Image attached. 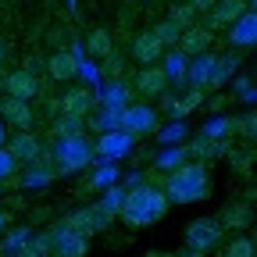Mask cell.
Instances as JSON below:
<instances>
[{"label": "cell", "instance_id": "6da1fadb", "mask_svg": "<svg viewBox=\"0 0 257 257\" xmlns=\"http://www.w3.org/2000/svg\"><path fill=\"white\" fill-rule=\"evenodd\" d=\"M168 197L161 193V186L154 182H140L125 193V204L118 211V218L125 221V229H147V225H157L168 214Z\"/></svg>", "mask_w": 257, "mask_h": 257}, {"label": "cell", "instance_id": "7a4b0ae2", "mask_svg": "<svg viewBox=\"0 0 257 257\" xmlns=\"http://www.w3.org/2000/svg\"><path fill=\"white\" fill-rule=\"evenodd\" d=\"M211 172L207 165H200V161H186V165H179L175 172H168L165 186H161V193L168 197V204H200L211 197Z\"/></svg>", "mask_w": 257, "mask_h": 257}, {"label": "cell", "instance_id": "3957f363", "mask_svg": "<svg viewBox=\"0 0 257 257\" xmlns=\"http://www.w3.org/2000/svg\"><path fill=\"white\" fill-rule=\"evenodd\" d=\"M93 140L89 136H61L54 147V165L61 175H75L93 165Z\"/></svg>", "mask_w": 257, "mask_h": 257}, {"label": "cell", "instance_id": "277c9868", "mask_svg": "<svg viewBox=\"0 0 257 257\" xmlns=\"http://www.w3.org/2000/svg\"><path fill=\"white\" fill-rule=\"evenodd\" d=\"M182 239H186V250H197V253H214L221 243H225V229H221V221L211 218V214H200V218H193L186 229H182Z\"/></svg>", "mask_w": 257, "mask_h": 257}, {"label": "cell", "instance_id": "5b68a950", "mask_svg": "<svg viewBox=\"0 0 257 257\" xmlns=\"http://www.w3.org/2000/svg\"><path fill=\"white\" fill-rule=\"evenodd\" d=\"M121 133H128L133 140H143V136H154L157 128H161V118L150 104H128L121 111V121H118Z\"/></svg>", "mask_w": 257, "mask_h": 257}, {"label": "cell", "instance_id": "8992f818", "mask_svg": "<svg viewBox=\"0 0 257 257\" xmlns=\"http://www.w3.org/2000/svg\"><path fill=\"white\" fill-rule=\"evenodd\" d=\"M111 221H114V218H111L107 211H100V207L93 204V207H75V211H72L68 218H64L61 225H68L72 232H79V236L93 239V236L107 232V229H111Z\"/></svg>", "mask_w": 257, "mask_h": 257}, {"label": "cell", "instance_id": "52a82bcc", "mask_svg": "<svg viewBox=\"0 0 257 257\" xmlns=\"http://www.w3.org/2000/svg\"><path fill=\"white\" fill-rule=\"evenodd\" d=\"M133 147H136V140L128 136V133H121V128H111V133H100V136L93 140V157L114 165V161H121V157L133 154Z\"/></svg>", "mask_w": 257, "mask_h": 257}, {"label": "cell", "instance_id": "ba28073f", "mask_svg": "<svg viewBox=\"0 0 257 257\" xmlns=\"http://www.w3.org/2000/svg\"><path fill=\"white\" fill-rule=\"evenodd\" d=\"M89 253V239L72 232L68 225H54L50 229V257H86Z\"/></svg>", "mask_w": 257, "mask_h": 257}, {"label": "cell", "instance_id": "9c48e42d", "mask_svg": "<svg viewBox=\"0 0 257 257\" xmlns=\"http://www.w3.org/2000/svg\"><path fill=\"white\" fill-rule=\"evenodd\" d=\"M4 150L18 161V165H36V161H43V140L32 133H15V136H8V143H4Z\"/></svg>", "mask_w": 257, "mask_h": 257}, {"label": "cell", "instance_id": "30bf717a", "mask_svg": "<svg viewBox=\"0 0 257 257\" xmlns=\"http://www.w3.org/2000/svg\"><path fill=\"white\" fill-rule=\"evenodd\" d=\"M96 111V96L86 89V86H72V89H64L61 93V100H57V114H72V118H86Z\"/></svg>", "mask_w": 257, "mask_h": 257}, {"label": "cell", "instance_id": "8fae6325", "mask_svg": "<svg viewBox=\"0 0 257 257\" xmlns=\"http://www.w3.org/2000/svg\"><path fill=\"white\" fill-rule=\"evenodd\" d=\"M246 11H253L246 0H214L211 4V11H207V22H204V29H211V32H218V29H229L239 15H246Z\"/></svg>", "mask_w": 257, "mask_h": 257}, {"label": "cell", "instance_id": "7c38bea8", "mask_svg": "<svg viewBox=\"0 0 257 257\" xmlns=\"http://www.w3.org/2000/svg\"><path fill=\"white\" fill-rule=\"evenodd\" d=\"M0 89H4L11 100H32V96L40 93V79H36V72H25V68H18V72H8L4 79H0Z\"/></svg>", "mask_w": 257, "mask_h": 257}, {"label": "cell", "instance_id": "4fadbf2b", "mask_svg": "<svg viewBox=\"0 0 257 257\" xmlns=\"http://www.w3.org/2000/svg\"><path fill=\"white\" fill-rule=\"evenodd\" d=\"M32 121H36V114H32V107L25 100H0V125L4 128H15V133H29Z\"/></svg>", "mask_w": 257, "mask_h": 257}, {"label": "cell", "instance_id": "5bb4252c", "mask_svg": "<svg viewBox=\"0 0 257 257\" xmlns=\"http://www.w3.org/2000/svg\"><path fill=\"white\" fill-rule=\"evenodd\" d=\"M211 43H214V32H211V29H204V25H189V29L179 32L175 50L186 54V57H197V54H207Z\"/></svg>", "mask_w": 257, "mask_h": 257}, {"label": "cell", "instance_id": "9a60e30c", "mask_svg": "<svg viewBox=\"0 0 257 257\" xmlns=\"http://www.w3.org/2000/svg\"><path fill=\"white\" fill-rule=\"evenodd\" d=\"M186 147V157H197L200 165H207V161H218V157H225L229 154V140H207V136H193V140H186L182 143Z\"/></svg>", "mask_w": 257, "mask_h": 257}, {"label": "cell", "instance_id": "2e32d148", "mask_svg": "<svg viewBox=\"0 0 257 257\" xmlns=\"http://www.w3.org/2000/svg\"><path fill=\"white\" fill-rule=\"evenodd\" d=\"M229 43L236 47V54H239V50H253V47H257V15H253V11L239 15V18L229 25Z\"/></svg>", "mask_w": 257, "mask_h": 257}, {"label": "cell", "instance_id": "e0dca14e", "mask_svg": "<svg viewBox=\"0 0 257 257\" xmlns=\"http://www.w3.org/2000/svg\"><path fill=\"white\" fill-rule=\"evenodd\" d=\"M96 104L107 107V111H125L128 104H133V86H128L125 79H107L100 96H96Z\"/></svg>", "mask_w": 257, "mask_h": 257}, {"label": "cell", "instance_id": "ac0fdd59", "mask_svg": "<svg viewBox=\"0 0 257 257\" xmlns=\"http://www.w3.org/2000/svg\"><path fill=\"white\" fill-rule=\"evenodd\" d=\"M79 68H82L79 50H54V54H50V61H47V72H50V79H57V82L75 79V75H79Z\"/></svg>", "mask_w": 257, "mask_h": 257}, {"label": "cell", "instance_id": "d6986e66", "mask_svg": "<svg viewBox=\"0 0 257 257\" xmlns=\"http://www.w3.org/2000/svg\"><path fill=\"white\" fill-rule=\"evenodd\" d=\"M161 54H165V47L157 43V36H154L150 29H143V32H136V36H133V47H128V57H133V61H140V64H157Z\"/></svg>", "mask_w": 257, "mask_h": 257}, {"label": "cell", "instance_id": "ffe728a7", "mask_svg": "<svg viewBox=\"0 0 257 257\" xmlns=\"http://www.w3.org/2000/svg\"><path fill=\"white\" fill-rule=\"evenodd\" d=\"M214 61L218 54L207 50V54H197V57H189V68H186V82L193 89H207L211 86V72H214Z\"/></svg>", "mask_w": 257, "mask_h": 257}, {"label": "cell", "instance_id": "44dd1931", "mask_svg": "<svg viewBox=\"0 0 257 257\" xmlns=\"http://www.w3.org/2000/svg\"><path fill=\"white\" fill-rule=\"evenodd\" d=\"M165 89H168V79L161 72V64H143L136 72V93L140 96H161Z\"/></svg>", "mask_w": 257, "mask_h": 257}, {"label": "cell", "instance_id": "7402d4cb", "mask_svg": "<svg viewBox=\"0 0 257 257\" xmlns=\"http://www.w3.org/2000/svg\"><path fill=\"white\" fill-rule=\"evenodd\" d=\"M218 221H221V229H239V232H243L246 225L253 221V207H250L246 200H232V204L221 207V218H218Z\"/></svg>", "mask_w": 257, "mask_h": 257}, {"label": "cell", "instance_id": "603a6c76", "mask_svg": "<svg viewBox=\"0 0 257 257\" xmlns=\"http://www.w3.org/2000/svg\"><path fill=\"white\" fill-rule=\"evenodd\" d=\"M186 68H189V57H186V54H179L175 47L161 54V72H165L168 86H172V82H175V86H182V82H186Z\"/></svg>", "mask_w": 257, "mask_h": 257}, {"label": "cell", "instance_id": "cb8c5ba5", "mask_svg": "<svg viewBox=\"0 0 257 257\" xmlns=\"http://www.w3.org/2000/svg\"><path fill=\"white\" fill-rule=\"evenodd\" d=\"M86 50H89V57H96V61H104L107 54H114V36H111V29L96 25L89 36H86Z\"/></svg>", "mask_w": 257, "mask_h": 257}, {"label": "cell", "instance_id": "d4e9b609", "mask_svg": "<svg viewBox=\"0 0 257 257\" xmlns=\"http://www.w3.org/2000/svg\"><path fill=\"white\" fill-rule=\"evenodd\" d=\"M239 68V54L232 50V54H218V61H214V72H211V86L207 89H221L225 82L232 79V72Z\"/></svg>", "mask_w": 257, "mask_h": 257}, {"label": "cell", "instance_id": "484cf974", "mask_svg": "<svg viewBox=\"0 0 257 257\" xmlns=\"http://www.w3.org/2000/svg\"><path fill=\"white\" fill-rule=\"evenodd\" d=\"M200 104H204V89H189L186 96H179V100H168V104H165V111H168L175 121H182L186 114H193Z\"/></svg>", "mask_w": 257, "mask_h": 257}, {"label": "cell", "instance_id": "4316f807", "mask_svg": "<svg viewBox=\"0 0 257 257\" xmlns=\"http://www.w3.org/2000/svg\"><path fill=\"white\" fill-rule=\"evenodd\" d=\"M186 161H189V157H186V147L175 143V147H161V154L154 157V168H157V172H175L179 165H186Z\"/></svg>", "mask_w": 257, "mask_h": 257}, {"label": "cell", "instance_id": "83f0119b", "mask_svg": "<svg viewBox=\"0 0 257 257\" xmlns=\"http://www.w3.org/2000/svg\"><path fill=\"white\" fill-rule=\"evenodd\" d=\"M221 257H257V243H253V236L239 232V236H232L229 243H221Z\"/></svg>", "mask_w": 257, "mask_h": 257}, {"label": "cell", "instance_id": "f1b7e54d", "mask_svg": "<svg viewBox=\"0 0 257 257\" xmlns=\"http://www.w3.org/2000/svg\"><path fill=\"white\" fill-rule=\"evenodd\" d=\"M54 182V168H47L43 161H36V165H29V172L22 175V186L25 189H43Z\"/></svg>", "mask_w": 257, "mask_h": 257}, {"label": "cell", "instance_id": "f546056e", "mask_svg": "<svg viewBox=\"0 0 257 257\" xmlns=\"http://www.w3.org/2000/svg\"><path fill=\"white\" fill-rule=\"evenodd\" d=\"M47 253H50V232H32V239L8 257H47Z\"/></svg>", "mask_w": 257, "mask_h": 257}, {"label": "cell", "instance_id": "4dcf8cb0", "mask_svg": "<svg viewBox=\"0 0 257 257\" xmlns=\"http://www.w3.org/2000/svg\"><path fill=\"white\" fill-rule=\"evenodd\" d=\"M54 133L61 136H86V118H72V114H57L54 118Z\"/></svg>", "mask_w": 257, "mask_h": 257}, {"label": "cell", "instance_id": "1f68e13d", "mask_svg": "<svg viewBox=\"0 0 257 257\" xmlns=\"http://www.w3.org/2000/svg\"><path fill=\"white\" fill-rule=\"evenodd\" d=\"M200 136H207V140H229L232 136V125H229L225 114H211L204 121V128H200Z\"/></svg>", "mask_w": 257, "mask_h": 257}, {"label": "cell", "instance_id": "d6a6232c", "mask_svg": "<svg viewBox=\"0 0 257 257\" xmlns=\"http://www.w3.org/2000/svg\"><path fill=\"white\" fill-rule=\"evenodd\" d=\"M125 193H128L125 186H107L96 207H100V211H107L111 218H118V211H121V204H125Z\"/></svg>", "mask_w": 257, "mask_h": 257}, {"label": "cell", "instance_id": "836d02e7", "mask_svg": "<svg viewBox=\"0 0 257 257\" xmlns=\"http://www.w3.org/2000/svg\"><path fill=\"white\" fill-rule=\"evenodd\" d=\"M150 32L157 36V43L168 50V47H175V43H179V32H182V29H179L175 22H168V18H161L157 25H150Z\"/></svg>", "mask_w": 257, "mask_h": 257}, {"label": "cell", "instance_id": "e575fe53", "mask_svg": "<svg viewBox=\"0 0 257 257\" xmlns=\"http://www.w3.org/2000/svg\"><path fill=\"white\" fill-rule=\"evenodd\" d=\"M114 182H118V168H114V165H104V168H96V172L89 175V182H86L82 189H100V193H104V189L114 186Z\"/></svg>", "mask_w": 257, "mask_h": 257}, {"label": "cell", "instance_id": "d590c367", "mask_svg": "<svg viewBox=\"0 0 257 257\" xmlns=\"http://www.w3.org/2000/svg\"><path fill=\"white\" fill-rule=\"evenodd\" d=\"M229 125H232V136H246V140L257 136V114L253 111H246L239 118H229Z\"/></svg>", "mask_w": 257, "mask_h": 257}, {"label": "cell", "instance_id": "8d00e7d4", "mask_svg": "<svg viewBox=\"0 0 257 257\" xmlns=\"http://www.w3.org/2000/svg\"><path fill=\"white\" fill-rule=\"evenodd\" d=\"M168 22H175L179 29H189V25H197V11H193L186 0H179V4H172V11H168Z\"/></svg>", "mask_w": 257, "mask_h": 257}, {"label": "cell", "instance_id": "74e56055", "mask_svg": "<svg viewBox=\"0 0 257 257\" xmlns=\"http://www.w3.org/2000/svg\"><path fill=\"white\" fill-rule=\"evenodd\" d=\"M32 239V229L29 225H18V229H8V236H4V253H15V250H22L25 243Z\"/></svg>", "mask_w": 257, "mask_h": 257}, {"label": "cell", "instance_id": "f35d334b", "mask_svg": "<svg viewBox=\"0 0 257 257\" xmlns=\"http://www.w3.org/2000/svg\"><path fill=\"white\" fill-rule=\"evenodd\" d=\"M186 133H189V128H186V121H168L165 128H161V147H175V143H182L186 140Z\"/></svg>", "mask_w": 257, "mask_h": 257}, {"label": "cell", "instance_id": "ab89813d", "mask_svg": "<svg viewBox=\"0 0 257 257\" xmlns=\"http://www.w3.org/2000/svg\"><path fill=\"white\" fill-rule=\"evenodd\" d=\"M118 121H121V111L100 107V111L93 114V128H96V133H111V128H118Z\"/></svg>", "mask_w": 257, "mask_h": 257}, {"label": "cell", "instance_id": "60d3db41", "mask_svg": "<svg viewBox=\"0 0 257 257\" xmlns=\"http://www.w3.org/2000/svg\"><path fill=\"white\" fill-rule=\"evenodd\" d=\"M253 96H257L253 79H250V75H239V79H236V96H232V100H239V104H253Z\"/></svg>", "mask_w": 257, "mask_h": 257}, {"label": "cell", "instance_id": "b9f144b4", "mask_svg": "<svg viewBox=\"0 0 257 257\" xmlns=\"http://www.w3.org/2000/svg\"><path fill=\"white\" fill-rule=\"evenodd\" d=\"M121 68H125V57L121 54H107L104 57V75L107 79H121Z\"/></svg>", "mask_w": 257, "mask_h": 257}, {"label": "cell", "instance_id": "7bdbcfd3", "mask_svg": "<svg viewBox=\"0 0 257 257\" xmlns=\"http://www.w3.org/2000/svg\"><path fill=\"white\" fill-rule=\"evenodd\" d=\"M15 172H18V161H15V157H11L4 147H0V182H4V179H11Z\"/></svg>", "mask_w": 257, "mask_h": 257}, {"label": "cell", "instance_id": "ee69618b", "mask_svg": "<svg viewBox=\"0 0 257 257\" xmlns=\"http://www.w3.org/2000/svg\"><path fill=\"white\" fill-rule=\"evenodd\" d=\"M232 165H236L239 172H243V168H250V150H246V154H243V150H236V154H232Z\"/></svg>", "mask_w": 257, "mask_h": 257}, {"label": "cell", "instance_id": "f6af8a7d", "mask_svg": "<svg viewBox=\"0 0 257 257\" xmlns=\"http://www.w3.org/2000/svg\"><path fill=\"white\" fill-rule=\"evenodd\" d=\"M186 4H189L193 11H197V15H200V11L207 15V11H211V4H214V0H186Z\"/></svg>", "mask_w": 257, "mask_h": 257}, {"label": "cell", "instance_id": "bcb514c9", "mask_svg": "<svg viewBox=\"0 0 257 257\" xmlns=\"http://www.w3.org/2000/svg\"><path fill=\"white\" fill-rule=\"evenodd\" d=\"M225 104H232V96H214V100H211V111L218 114V111H225Z\"/></svg>", "mask_w": 257, "mask_h": 257}, {"label": "cell", "instance_id": "7dc6e473", "mask_svg": "<svg viewBox=\"0 0 257 257\" xmlns=\"http://www.w3.org/2000/svg\"><path fill=\"white\" fill-rule=\"evenodd\" d=\"M8 229H11V214L0 211V232H8Z\"/></svg>", "mask_w": 257, "mask_h": 257}, {"label": "cell", "instance_id": "c3c4849f", "mask_svg": "<svg viewBox=\"0 0 257 257\" xmlns=\"http://www.w3.org/2000/svg\"><path fill=\"white\" fill-rule=\"evenodd\" d=\"M143 257H175V253H168V250H150V253H143Z\"/></svg>", "mask_w": 257, "mask_h": 257}, {"label": "cell", "instance_id": "681fc988", "mask_svg": "<svg viewBox=\"0 0 257 257\" xmlns=\"http://www.w3.org/2000/svg\"><path fill=\"white\" fill-rule=\"evenodd\" d=\"M175 257H204V253H197V250H182V253H175Z\"/></svg>", "mask_w": 257, "mask_h": 257}, {"label": "cell", "instance_id": "f907efd6", "mask_svg": "<svg viewBox=\"0 0 257 257\" xmlns=\"http://www.w3.org/2000/svg\"><path fill=\"white\" fill-rule=\"evenodd\" d=\"M4 143H8V128H4V125H0V147H4Z\"/></svg>", "mask_w": 257, "mask_h": 257}, {"label": "cell", "instance_id": "816d5d0a", "mask_svg": "<svg viewBox=\"0 0 257 257\" xmlns=\"http://www.w3.org/2000/svg\"><path fill=\"white\" fill-rule=\"evenodd\" d=\"M4 57H8V50H4V43H0V64H4Z\"/></svg>", "mask_w": 257, "mask_h": 257}, {"label": "cell", "instance_id": "f5cc1de1", "mask_svg": "<svg viewBox=\"0 0 257 257\" xmlns=\"http://www.w3.org/2000/svg\"><path fill=\"white\" fill-rule=\"evenodd\" d=\"M143 4H154V0H143Z\"/></svg>", "mask_w": 257, "mask_h": 257}, {"label": "cell", "instance_id": "db71d44e", "mask_svg": "<svg viewBox=\"0 0 257 257\" xmlns=\"http://www.w3.org/2000/svg\"><path fill=\"white\" fill-rule=\"evenodd\" d=\"M68 4H75V0H68Z\"/></svg>", "mask_w": 257, "mask_h": 257}, {"label": "cell", "instance_id": "11a10c76", "mask_svg": "<svg viewBox=\"0 0 257 257\" xmlns=\"http://www.w3.org/2000/svg\"><path fill=\"white\" fill-rule=\"evenodd\" d=\"M0 189H4V186H0Z\"/></svg>", "mask_w": 257, "mask_h": 257}, {"label": "cell", "instance_id": "9f6ffc18", "mask_svg": "<svg viewBox=\"0 0 257 257\" xmlns=\"http://www.w3.org/2000/svg\"><path fill=\"white\" fill-rule=\"evenodd\" d=\"M47 257H50V253H47Z\"/></svg>", "mask_w": 257, "mask_h": 257}]
</instances>
